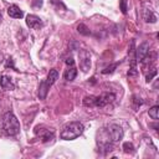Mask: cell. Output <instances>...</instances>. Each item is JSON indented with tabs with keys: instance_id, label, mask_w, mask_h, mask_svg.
<instances>
[{
	"instance_id": "9a60e30c",
	"label": "cell",
	"mask_w": 159,
	"mask_h": 159,
	"mask_svg": "<svg viewBox=\"0 0 159 159\" xmlns=\"http://www.w3.org/2000/svg\"><path fill=\"white\" fill-rule=\"evenodd\" d=\"M77 31H78L81 35H83V36H87V35H89V34H91L89 29H88L84 24H80V25L77 26Z\"/></svg>"
},
{
	"instance_id": "9c48e42d",
	"label": "cell",
	"mask_w": 159,
	"mask_h": 159,
	"mask_svg": "<svg viewBox=\"0 0 159 159\" xmlns=\"http://www.w3.org/2000/svg\"><path fill=\"white\" fill-rule=\"evenodd\" d=\"M0 86H1V88L7 89V91H12L15 88V84H14L11 77H9L6 75H2L1 76V78H0Z\"/></svg>"
},
{
	"instance_id": "d4e9b609",
	"label": "cell",
	"mask_w": 159,
	"mask_h": 159,
	"mask_svg": "<svg viewBox=\"0 0 159 159\" xmlns=\"http://www.w3.org/2000/svg\"><path fill=\"white\" fill-rule=\"evenodd\" d=\"M1 21H2V15H1V12H0V24H1Z\"/></svg>"
},
{
	"instance_id": "603a6c76",
	"label": "cell",
	"mask_w": 159,
	"mask_h": 159,
	"mask_svg": "<svg viewBox=\"0 0 159 159\" xmlns=\"http://www.w3.org/2000/svg\"><path fill=\"white\" fill-rule=\"evenodd\" d=\"M32 5H34L35 7H41V6H42V0H34Z\"/></svg>"
},
{
	"instance_id": "7a4b0ae2",
	"label": "cell",
	"mask_w": 159,
	"mask_h": 159,
	"mask_svg": "<svg viewBox=\"0 0 159 159\" xmlns=\"http://www.w3.org/2000/svg\"><path fill=\"white\" fill-rule=\"evenodd\" d=\"M83 129L84 127L81 122H70L62 128L60 137L61 139H65V140H73L82 134Z\"/></svg>"
},
{
	"instance_id": "2e32d148",
	"label": "cell",
	"mask_w": 159,
	"mask_h": 159,
	"mask_svg": "<svg viewBox=\"0 0 159 159\" xmlns=\"http://www.w3.org/2000/svg\"><path fill=\"white\" fill-rule=\"evenodd\" d=\"M123 150H124V153H134V145H133V143H130V142H125V143H123Z\"/></svg>"
},
{
	"instance_id": "7c38bea8",
	"label": "cell",
	"mask_w": 159,
	"mask_h": 159,
	"mask_svg": "<svg viewBox=\"0 0 159 159\" xmlns=\"http://www.w3.org/2000/svg\"><path fill=\"white\" fill-rule=\"evenodd\" d=\"M76 76H77V70H76L75 65L73 66H68L63 72V78L66 81H73L76 78Z\"/></svg>"
},
{
	"instance_id": "3957f363",
	"label": "cell",
	"mask_w": 159,
	"mask_h": 159,
	"mask_svg": "<svg viewBox=\"0 0 159 159\" xmlns=\"http://www.w3.org/2000/svg\"><path fill=\"white\" fill-rule=\"evenodd\" d=\"M2 129L6 135H16L20 132V123L12 112H6L2 117Z\"/></svg>"
},
{
	"instance_id": "e0dca14e",
	"label": "cell",
	"mask_w": 159,
	"mask_h": 159,
	"mask_svg": "<svg viewBox=\"0 0 159 159\" xmlns=\"http://www.w3.org/2000/svg\"><path fill=\"white\" fill-rule=\"evenodd\" d=\"M117 66H118V63H113L112 66H108V67H106V68L102 71V73H104V75H106V73H112Z\"/></svg>"
},
{
	"instance_id": "8fae6325",
	"label": "cell",
	"mask_w": 159,
	"mask_h": 159,
	"mask_svg": "<svg viewBox=\"0 0 159 159\" xmlns=\"http://www.w3.org/2000/svg\"><path fill=\"white\" fill-rule=\"evenodd\" d=\"M142 15H143V20H144L145 22H152V24L157 22V15H155L150 9L144 7Z\"/></svg>"
},
{
	"instance_id": "4fadbf2b",
	"label": "cell",
	"mask_w": 159,
	"mask_h": 159,
	"mask_svg": "<svg viewBox=\"0 0 159 159\" xmlns=\"http://www.w3.org/2000/svg\"><path fill=\"white\" fill-rule=\"evenodd\" d=\"M57 78H58V72H57V70L52 68V70H50L46 81H43V82H45V84H46L47 87H51V86L57 81Z\"/></svg>"
},
{
	"instance_id": "cb8c5ba5",
	"label": "cell",
	"mask_w": 159,
	"mask_h": 159,
	"mask_svg": "<svg viewBox=\"0 0 159 159\" xmlns=\"http://www.w3.org/2000/svg\"><path fill=\"white\" fill-rule=\"evenodd\" d=\"M5 66H6V68H7V67H12V68H14L12 58H7V61H6V65H5Z\"/></svg>"
},
{
	"instance_id": "277c9868",
	"label": "cell",
	"mask_w": 159,
	"mask_h": 159,
	"mask_svg": "<svg viewBox=\"0 0 159 159\" xmlns=\"http://www.w3.org/2000/svg\"><path fill=\"white\" fill-rule=\"evenodd\" d=\"M106 133L109 137V139L112 140V143L119 142L123 138V134H124L122 127L118 125V124H109L107 127V129H106Z\"/></svg>"
},
{
	"instance_id": "30bf717a",
	"label": "cell",
	"mask_w": 159,
	"mask_h": 159,
	"mask_svg": "<svg viewBox=\"0 0 159 159\" xmlns=\"http://www.w3.org/2000/svg\"><path fill=\"white\" fill-rule=\"evenodd\" d=\"M7 14H9V16L12 17V19H21V17L24 16L22 10H21L17 5H10L9 9H7Z\"/></svg>"
},
{
	"instance_id": "ac0fdd59",
	"label": "cell",
	"mask_w": 159,
	"mask_h": 159,
	"mask_svg": "<svg viewBox=\"0 0 159 159\" xmlns=\"http://www.w3.org/2000/svg\"><path fill=\"white\" fill-rule=\"evenodd\" d=\"M142 103H143V101H142L140 98H138L137 96H134V97H133V107H134V109H135V111H137V108H138Z\"/></svg>"
},
{
	"instance_id": "6da1fadb",
	"label": "cell",
	"mask_w": 159,
	"mask_h": 159,
	"mask_svg": "<svg viewBox=\"0 0 159 159\" xmlns=\"http://www.w3.org/2000/svg\"><path fill=\"white\" fill-rule=\"evenodd\" d=\"M116 99V94L112 92H104L99 96H87L83 98L86 107H104Z\"/></svg>"
},
{
	"instance_id": "5b68a950",
	"label": "cell",
	"mask_w": 159,
	"mask_h": 159,
	"mask_svg": "<svg viewBox=\"0 0 159 159\" xmlns=\"http://www.w3.org/2000/svg\"><path fill=\"white\" fill-rule=\"evenodd\" d=\"M78 57H80V68L82 72H88V70L91 68V53L86 50H81L78 52Z\"/></svg>"
},
{
	"instance_id": "7402d4cb",
	"label": "cell",
	"mask_w": 159,
	"mask_h": 159,
	"mask_svg": "<svg viewBox=\"0 0 159 159\" xmlns=\"http://www.w3.org/2000/svg\"><path fill=\"white\" fill-rule=\"evenodd\" d=\"M66 65H67V66H73V65H75V60H73L72 57L66 58Z\"/></svg>"
},
{
	"instance_id": "5bb4252c",
	"label": "cell",
	"mask_w": 159,
	"mask_h": 159,
	"mask_svg": "<svg viewBox=\"0 0 159 159\" xmlns=\"http://www.w3.org/2000/svg\"><path fill=\"white\" fill-rule=\"evenodd\" d=\"M158 112H159V106H153L150 109H149V117L152 118V119H154V120H157L158 118H159V114H158Z\"/></svg>"
},
{
	"instance_id": "d6986e66",
	"label": "cell",
	"mask_w": 159,
	"mask_h": 159,
	"mask_svg": "<svg viewBox=\"0 0 159 159\" xmlns=\"http://www.w3.org/2000/svg\"><path fill=\"white\" fill-rule=\"evenodd\" d=\"M119 9L122 10L123 14H127V0H120L119 1Z\"/></svg>"
},
{
	"instance_id": "52a82bcc",
	"label": "cell",
	"mask_w": 159,
	"mask_h": 159,
	"mask_svg": "<svg viewBox=\"0 0 159 159\" xmlns=\"http://www.w3.org/2000/svg\"><path fill=\"white\" fill-rule=\"evenodd\" d=\"M35 133L36 135H39L41 138V140L43 143H47V142H51L53 138H55V134L52 130L50 129H43L42 127H36L35 128Z\"/></svg>"
},
{
	"instance_id": "44dd1931",
	"label": "cell",
	"mask_w": 159,
	"mask_h": 159,
	"mask_svg": "<svg viewBox=\"0 0 159 159\" xmlns=\"http://www.w3.org/2000/svg\"><path fill=\"white\" fill-rule=\"evenodd\" d=\"M157 73H158V71H157L155 68H153V70H152V72H150L149 75H147V82H150V81H152V78H153L154 76H157Z\"/></svg>"
},
{
	"instance_id": "ffe728a7",
	"label": "cell",
	"mask_w": 159,
	"mask_h": 159,
	"mask_svg": "<svg viewBox=\"0 0 159 159\" xmlns=\"http://www.w3.org/2000/svg\"><path fill=\"white\" fill-rule=\"evenodd\" d=\"M128 76H129V77H137V76H138V70H137V67H130L129 71H128Z\"/></svg>"
},
{
	"instance_id": "ba28073f",
	"label": "cell",
	"mask_w": 159,
	"mask_h": 159,
	"mask_svg": "<svg viewBox=\"0 0 159 159\" xmlns=\"http://www.w3.org/2000/svg\"><path fill=\"white\" fill-rule=\"evenodd\" d=\"M26 25L30 29H40L42 26V21H41V19L39 16L30 14V15L26 16Z\"/></svg>"
},
{
	"instance_id": "8992f818",
	"label": "cell",
	"mask_w": 159,
	"mask_h": 159,
	"mask_svg": "<svg viewBox=\"0 0 159 159\" xmlns=\"http://www.w3.org/2000/svg\"><path fill=\"white\" fill-rule=\"evenodd\" d=\"M148 52H149V42L144 41L135 48V60H137V62H142L143 58H145L148 56Z\"/></svg>"
}]
</instances>
